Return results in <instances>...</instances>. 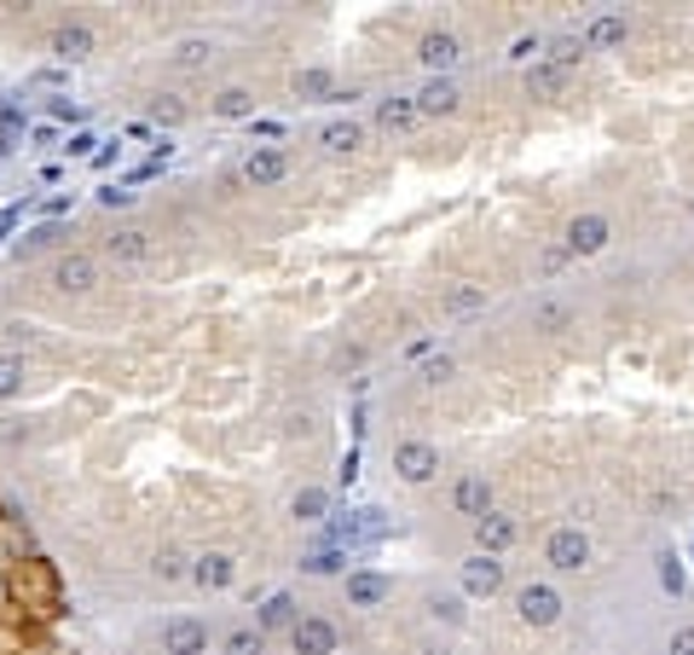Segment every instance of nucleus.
Listing matches in <instances>:
<instances>
[{
    "label": "nucleus",
    "instance_id": "f257e3e1",
    "mask_svg": "<svg viewBox=\"0 0 694 655\" xmlns=\"http://www.w3.org/2000/svg\"><path fill=\"white\" fill-rule=\"evenodd\" d=\"M7 597L23 603L35 621H53L64 610V586H59V569L41 563V557H18L12 574H7Z\"/></svg>",
    "mask_w": 694,
    "mask_h": 655
},
{
    "label": "nucleus",
    "instance_id": "f03ea898",
    "mask_svg": "<svg viewBox=\"0 0 694 655\" xmlns=\"http://www.w3.org/2000/svg\"><path fill=\"white\" fill-rule=\"evenodd\" d=\"M561 592L550 586V581H527L521 592H516V615H521V626H532V633H545V626H556L561 621Z\"/></svg>",
    "mask_w": 694,
    "mask_h": 655
},
{
    "label": "nucleus",
    "instance_id": "7ed1b4c3",
    "mask_svg": "<svg viewBox=\"0 0 694 655\" xmlns=\"http://www.w3.org/2000/svg\"><path fill=\"white\" fill-rule=\"evenodd\" d=\"M545 563L556 569V574H579V569H590V534L584 528H556V534L545 540Z\"/></svg>",
    "mask_w": 694,
    "mask_h": 655
},
{
    "label": "nucleus",
    "instance_id": "20e7f679",
    "mask_svg": "<svg viewBox=\"0 0 694 655\" xmlns=\"http://www.w3.org/2000/svg\"><path fill=\"white\" fill-rule=\"evenodd\" d=\"M394 470H400V482L423 488V482H434V475H441V447L411 436V441H400V447H394Z\"/></svg>",
    "mask_w": 694,
    "mask_h": 655
},
{
    "label": "nucleus",
    "instance_id": "39448f33",
    "mask_svg": "<svg viewBox=\"0 0 694 655\" xmlns=\"http://www.w3.org/2000/svg\"><path fill=\"white\" fill-rule=\"evenodd\" d=\"M608 238H613V221L602 209H584L568 221V256H602Z\"/></svg>",
    "mask_w": 694,
    "mask_h": 655
},
{
    "label": "nucleus",
    "instance_id": "423d86ee",
    "mask_svg": "<svg viewBox=\"0 0 694 655\" xmlns=\"http://www.w3.org/2000/svg\"><path fill=\"white\" fill-rule=\"evenodd\" d=\"M457 581H463V597H498L504 592V563L493 551H475V557H463Z\"/></svg>",
    "mask_w": 694,
    "mask_h": 655
},
{
    "label": "nucleus",
    "instance_id": "0eeeda50",
    "mask_svg": "<svg viewBox=\"0 0 694 655\" xmlns=\"http://www.w3.org/2000/svg\"><path fill=\"white\" fill-rule=\"evenodd\" d=\"M452 511L469 516V522H480L486 511H493V482H486V470H463L457 475V482H452Z\"/></svg>",
    "mask_w": 694,
    "mask_h": 655
},
{
    "label": "nucleus",
    "instance_id": "6e6552de",
    "mask_svg": "<svg viewBox=\"0 0 694 655\" xmlns=\"http://www.w3.org/2000/svg\"><path fill=\"white\" fill-rule=\"evenodd\" d=\"M336 644H342V633H336V621H324V615H301L296 633H290L296 655H336Z\"/></svg>",
    "mask_w": 694,
    "mask_h": 655
},
{
    "label": "nucleus",
    "instance_id": "1a4fd4ad",
    "mask_svg": "<svg viewBox=\"0 0 694 655\" xmlns=\"http://www.w3.org/2000/svg\"><path fill=\"white\" fill-rule=\"evenodd\" d=\"M382 534H389L382 511H348L342 522H330V545H342V551L365 545V540H382Z\"/></svg>",
    "mask_w": 694,
    "mask_h": 655
},
{
    "label": "nucleus",
    "instance_id": "9d476101",
    "mask_svg": "<svg viewBox=\"0 0 694 655\" xmlns=\"http://www.w3.org/2000/svg\"><path fill=\"white\" fill-rule=\"evenodd\" d=\"M163 655H209V626L197 615H174L163 626Z\"/></svg>",
    "mask_w": 694,
    "mask_h": 655
},
{
    "label": "nucleus",
    "instance_id": "9b49d317",
    "mask_svg": "<svg viewBox=\"0 0 694 655\" xmlns=\"http://www.w3.org/2000/svg\"><path fill=\"white\" fill-rule=\"evenodd\" d=\"M516 540H521V522L509 516V511H486V516L475 522V551H493V557H504Z\"/></svg>",
    "mask_w": 694,
    "mask_h": 655
},
{
    "label": "nucleus",
    "instance_id": "f8f14e48",
    "mask_svg": "<svg viewBox=\"0 0 694 655\" xmlns=\"http://www.w3.org/2000/svg\"><path fill=\"white\" fill-rule=\"evenodd\" d=\"M389 597H394L389 574H376V569H353L348 574V603H353V610H382Z\"/></svg>",
    "mask_w": 694,
    "mask_h": 655
},
{
    "label": "nucleus",
    "instance_id": "ddd939ff",
    "mask_svg": "<svg viewBox=\"0 0 694 655\" xmlns=\"http://www.w3.org/2000/svg\"><path fill=\"white\" fill-rule=\"evenodd\" d=\"M417 59L428 64V75H446V70L463 59V41H457L452 30H428V35L417 41Z\"/></svg>",
    "mask_w": 694,
    "mask_h": 655
},
{
    "label": "nucleus",
    "instance_id": "4468645a",
    "mask_svg": "<svg viewBox=\"0 0 694 655\" xmlns=\"http://www.w3.org/2000/svg\"><path fill=\"white\" fill-rule=\"evenodd\" d=\"M53 285H59V290H75V296L93 290V285H99V262L82 256V249H70V256H59V267H53Z\"/></svg>",
    "mask_w": 694,
    "mask_h": 655
},
{
    "label": "nucleus",
    "instance_id": "2eb2a0df",
    "mask_svg": "<svg viewBox=\"0 0 694 655\" xmlns=\"http://www.w3.org/2000/svg\"><path fill=\"white\" fill-rule=\"evenodd\" d=\"M631 41V18L625 12H597L584 30V47H597V53H613V47Z\"/></svg>",
    "mask_w": 694,
    "mask_h": 655
},
{
    "label": "nucleus",
    "instance_id": "dca6fc26",
    "mask_svg": "<svg viewBox=\"0 0 694 655\" xmlns=\"http://www.w3.org/2000/svg\"><path fill=\"white\" fill-rule=\"evenodd\" d=\"M284 174H290V157H284L278 145H261V151L244 163V181H249V186H278Z\"/></svg>",
    "mask_w": 694,
    "mask_h": 655
},
{
    "label": "nucleus",
    "instance_id": "f3484780",
    "mask_svg": "<svg viewBox=\"0 0 694 655\" xmlns=\"http://www.w3.org/2000/svg\"><path fill=\"white\" fill-rule=\"evenodd\" d=\"M532 331H545V337L573 331V301H561V296H538V301H532Z\"/></svg>",
    "mask_w": 694,
    "mask_h": 655
},
{
    "label": "nucleus",
    "instance_id": "a211bd4d",
    "mask_svg": "<svg viewBox=\"0 0 694 655\" xmlns=\"http://www.w3.org/2000/svg\"><path fill=\"white\" fill-rule=\"evenodd\" d=\"M231 574H238V563H231L226 551H203V557L191 563V581H197L203 592H226Z\"/></svg>",
    "mask_w": 694,
    "mask_h": 655
},
{
    "label": "nucleus",
    "instance_id": "6ab92c4d",
    "mask_svg": "<svg viewBox=\"0 0 694 655\" xmlns=\"http://www.w3.org/2000/svg\"><path fill=\"white\" fill-rule=\"evenodd\" d=\"M417 116H457V88L452 75H428L417 93Z\"/></svg>",
    "mask_w": 694,
    "mask_h": 655
},
{
    "label": "nucleus",
    "instance_id": "aec40b11",
    "mask_svg": "<svg viewBox=\"0 0 694 655\" xmlns=\"http://www.w3.org/2000/svg\"><path fill=\"white\" fill-rule=\"evenodd\" d=\"M319 145L330 151V157H353L359 145H365V129H359L353 116H336V122H324V134H319Z\"/></svg>",
    "mask_w": 694,
    "mask_h": 655
},
{
    "label": "nucleus",
    "instance_id": "412c9836",
    "mask_svg": "<svg viewBox=\"0 0 694 655\" xmlns=\"http://www.w3.org/2000/svg\"><path fill=\"white\" fill-rule=\"evenodd\" d=\"M53 53L64 64H82L93 53V30H87V23H59V30H53Z\"/></svg>",
    "mask_w": 694,
    "mask_h": 655
},
{
    "label": "nucleus",
    "instance_id": "4be33fe9",
    "mask_svg": "<svg viewBox=\"0 0 694 655\" xmlns=\"http://www.w3.org/2000/svg\"><path fill=\"white\" fill-rule=\"evenodd\" d=\"M527 93L532 99H561V93H568V70H556L550 59L527 64Z\"/></svg>",
    "mask_w": 694,
    "mask_h": 655
},
{
    "label": "nucleus",
    "instance_id": "5701e85b",
    "mask_svg": "<svg viewBox=\"0 0 694 655\" xmlns=\"http://www.w3.org/2000/svg\"><path fill=\"white\" fill-rule=\"evenodd\" d=\"M296 597L290 592H272L267 603H261V621H255V626H261V633H284V626H290V633H296Z\"/></svg>",
    "mask_w": 694,
    "mask_h": 655
},
{
    "label": "nucleus",
    "instance_id": "b1692460",
    "mask_svg": "<svg viewBox=\"0 0 694 655\" xmlns=\"http://www.w3.org/2000/svg\"><path fill=\"white\" fill-rule=\"evenodd\" d=\"M441 308H446L452 319H469V314H480V308H486V285H446Z\"/></svg>",
    "mask_w": 694,
    "mask_h": 655
},
{
    "label": "nucleus",
    "instance_id": "393cba45",
    "mask_svg": "<svg viewBox=\"0 0 694 655\" xmlns=\"http://www.w3.org/2000/svg\"><path fill=\"white\" fill-rule=\"evenodd\" d=\"M411 122H417V99H382V105H376V129L382 134H405Z\"/></svg>",
    "mask_w": 694,
    "mask_h": 655
},
{
    "label": "nucleus",
    "instance_id": "a878e982",
    "mask_svg": "<svg viewBox=\"0 0 694 655\" xmlns=\"http://www.w3.org/2000/svg\"><path fill=\"white\" fill-rule=\"evenodd\" d=\"M209 111H215V116H226V122L255 116V93H249V88H220V93L209 99Z\"/></svg>",
    "mask_w": 694,
    "mask_h": 655
},
{
    "label": "nucleus",
    "instance_id": "bb28decb",
    "mask_svg": "<svg viewBox=\"0 0 694 655\" xmlns=\"http://www.w3.org/2000/svg\"><path fill=\"white\" fill-rule=\"evenodd\" d=\"M590 53V47H584V35H556V41H545V59L556 64V70H568L573 75V64Z\"/></svg>",
    "mask_w": 694,
    "mask_h": 655
},
{
    "label": "nucleus",
    "instance_id": "cd10ccee",
    "mask_svg": "<svg viewBox=\"0 0 694 655\" xmlns=\"http://www.w3.org/2000/svg\"><path fill=\"white\" fill-rule=\"evenodd\" d=\"M105 256L111 262H145L151 256V233H116V238H105Z\"/></svg>",
    "mask_w": 694,
    "mask_h": 655
},
{
    "label": "nucleus",
    "instance_id": "c85d7f7f",
    "mask_svg": "<svg viewBox=\"0 0 694 655\" xmlns=\"http://www.w3.org/2000/svg\"><path fill=\"white\" fill-rule=\"evenodd\" d=\"M261 649H267L261 626H238V633H226V644H220V655H261Z\"/></svg>",
    "mask_w": 694,
    "mask_h": 655
},
{
    "label": "nucleus",
    "instance_id": "c756f323",
    "mask_svg": "<svg viewBox=\"0 0 694 655\" xmlns=\"http://www.w3.org/2000/svg\"><path fill=\"white\" fill-rule=\"evenodd\" d=\"M423 610H428L434 621H446V626H463V597H457V592H428Z\"/></svg>",
    "mask_w": 694,
    "mask_h": 655
},
{
    "label": "nucleus",
    "instance_id": "7c9ffc66",
    "mask_svg": "<svg viewBox=\"0 0 694 655\" xmlns=\"http://www.w3.org/2000/svg\"><path fill=\"white\" fill-rule=\"evenodd\" d=\"M296 93L301 99H336V82H330V70H301L296 75Z\"/></svg>",
    "mask_w": 694,
    "mask_h": 655
},
{
    "label": "nucleus",
    "instance_id": "2f4dec72",
    "mask_svg": "<svg viewBox=\"0 0 694 655\" xmlns=\"http://www.w3.org/2000/svg\"><path fill=\"white\" fill-rule=\"evenodd\" d=\"M290 511H296L301 522H319V516L330 511V499H324V488H301V493H296V505H290Z\"/></svg>",
    "mask_w": 694,
    "mask_h": 655
},
{
    "label": "nucleus",
    "instance_id": "473e14b6",
    "mask_svg": "<svg viewBox=\"0 0 694 655\" xmlns=\"http://www.w3.org/2000/svg\"><path fill=\"white\" fill-rule=\"evenodd\" d=\"M342 563H348V551H342V545H324V551H313V557H301L307 574H336Z\"/></svg>",
    "mask_w": 694,
    "mask_h": 655
},
{
    "label": "nucleus",
    "instance_id": "72a5a7b5",
    "mask_svg": "<svg viewBox=\"0 0 694 655\" xmlns=\"http://www.w3.org/2000/svg\"><path fill=\"white\" fill-rule=\"evenodd\" d=\"M509 59H516V64H538V59H545V35H516V41H509Z\"/></svg>",
    "mask_w": 694,
    "mask_h": 655
},
{
    "label": "nucleus",
    "instance_id": "f704fd0d",
    "mask_svg": "<svg viewBox=\"0 0 694 655\" xmlns=\"http://www.w3.org/2000/svg\"><path fill=\"white\" fill-rule=\"evenodd\" d=\"M209 53H215V47L191 35V41H179V47H174V64H179V70H191V64H203V59H209Z\"/></svg>",
    "mask_w": 694,
    "mask_h": 655
},
{
    "label": "nucleus",
    "instance_id": "c9c22d12",
    "mask_svg": "<svg viewBox=\"0 0 694 655\" xmlns=\"http://www.w3.org/2000/svg\"><path fill=\"white\" fill-rule=\"evenodd\" d=\"M18 389H23V360L0 355V400H7V395H18Z\"/></svg>",
    "mask_w": 694,
    "mask_h": 655
},
{
    "label": "nucleus",
    "instance_id": "e433bc0d",
    "mask_svg": "<svg viewBox=\"0 0 694 655\" xmlns=\"http://www.w3.org/2000/svg\"><path fill=\"white\" fill-rule=\"evenodd\" d=\"M452 377V355H434V360H423V371H417V383H428V389H441Z\"/></svg>",
    "mask_w": 694,
    "mask_h": 655
},
{
    "label": "nucleus",
    "instance_id": "4c0bfd02",
    "mask_svg": "<svg viewBox=\"0 0 694 655\" xmlns=\"http://www.w3.org/2000/svg\"><path fill=\"white\" fill-rule=\"evenodd\" d=\"M151 569H157L163 581H179V574H191V569H186V557H179L174 545H163V551H157V563H151Z\"/></svg>",
    "mask_w": 694,
    "mask_h": 655
},
{
    "label": "nucleus",
    "instance_id": "58836bf2",
    "mask_svg": "<svg viewBox=\"0 0 694 655\" xmlns=\"http://www.w3.org/2000/svg\"><path fill=\"white\" fill-rule=\"evenodd\" d=\"M660 581H665V592H683V563L672 557V551L660 557Z\"/></svg>",
    "mask_w": 694,
    "mask_h": 655
},
{
    "label": "nucleus",
    "instance_id": "ea45409f",
    "mask_svg": "<svg viewBox=\"0 0 694 655\" xmlns=\"http://www.w3.org/2000/svg\"><path fill=\"white\" fill-rule=\"evenodd\" d=\"M665 655H694V621H688V626H677V633L665 638Z\"/></svg>",
    "mask_w": 694,
    "mask_h": 655
},
{
    "label": "nucleus",
    "instance_id": "a19ab883",
    "mask_svg": "<svg viewBox=\"0 0 694 655\" xmlns=\"http://www.w3.org/2000/svg\"><path fill=\"white\" fill-rule=\"evenodd\" d=\"M151 116H157V122H186V105H179V99H157Z\"/></svg>",
    "mask_w": 694,
    "mask_h": 655
},
{
    "label": "nucleus",
    "instance_id": "79ce46f5",
    "mask_svg": "<svg viewBox=\"0 0 694 655\" xmlns=\"http://www.w3.org/2000/svg\"><path fill=\"white\" fill-rule=\"evenodd\" d=\"M23 209H30V197H23V204H7V209H0V238H7V233H12V226L23 221Z\"/></svg>",
    "mask_w": 694,
    "mask_h": 655
},
{
    "label": "nucleus",
    "instance_id": "37998d69",
    "mask_svg": "<svg viewBox=\"0 0 694 655\" xmlns=\"http://www.w3.org/2000/svg\"><path fill=\"white\" fill-rule=\"evenodd\" d=\"M99 204H105V209H122V204H134V192H122V186H105V192H99Z\"/></svg>",
    "mask_w": 694,
    "mask_h": 655
},
{
    "label": "nucleus",
    "instance_id": "c03bdc74",
    "mask_svg": "<svg viewBox=\"0 0 694 655\" xmlns=\"http://www.w3.org/2000/svg\"><path fill=\"white\" fill-rule=\"evenodd\" d=\"M93 145H99L93 134H75V140L64 145V151H70V157H99V151H93Z\"/></svg>",
    "mask_w": 694,
    "mask_h": 655
},
{
    "label": "nucleus",
    "instance_id": "a18cd8bd",
    "mask_svg": "<svg viewBox=\"0 0 694 655\" xmlns=\"http://www.w3.org/2000/svg\"><path fill=\"white\" fill-rule=\"evenodd\" d=\"M53 116H59V122H82V111L64 105V99H53Z\"/></svg>",
    "mask_w": 694,
    "mask_h": 655
},
{
    "label": "nucleus",
    "instance_id": "49530a36",
    "mask_svg": "<svg viewBox=\"0 0 694 655\" xmlns=\"http://www.w3.org/2000/svg\"><path fill=\"white\" fill-rule=\"evenodd\" d=\"M688 209H694V197H688Z\"/></svg>",
    "mask_w": 694,
    "mask_h": 655
}]
</instances>
